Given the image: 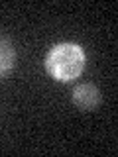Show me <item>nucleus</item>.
I'll use <instances>...</instances> for the list:
<instances>
[{"label": "nucleus", "instance_id": "obj_1", "mask_svg": "<svg viewBox=\"0 0 118 157\" xmlns=\"http://www.w3.org/2000/svg\"><path fill=\"white\" fill-rule=\"evenodd\" d=\"M45 71L57 82H71L85 69V51L79 43L63 41L53 45L45 55Z\"/></svg>", "mask_w": 118, "mask_h": 157}, {"label": "nucleus", "instance_id": "obj_2", "mask_svg": "<svg viewBox=\"0 0 118 157\" xmlns=\"http://www.w3.org/2000/svg\"><path fill=\"white\" fill-rule=\"evenodd\" d=\"M102 94L98 90V86H95L92 82H81L73 88V104H75L79 110L85 112H92L100 106Z\"/></svg>", "mask_w": 118, "mask_h": 157}, {"label": "nucleus", "instance_id": "obj_3", "mask_svg": "<svg viewBox=\"0 0 118 157\" xmlns=\"http://www.w3.org/2000/svg\"><path fill=\"white\" fill-rule=\"evenodd\" d=\"M16 65V51L14 45L10 43V39L0 36V78L6 77Z\"/></svg>", "mask_w": 118, "mask_h": 157}]
</instances>
